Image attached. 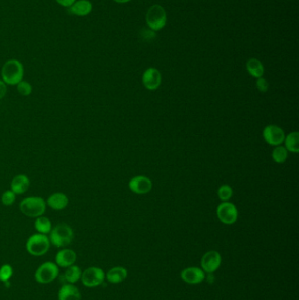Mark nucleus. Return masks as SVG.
Listing matches in <instances>:
<instances>
[{
	"instance_id": "obj_14",
	"label": "nucleus",
	"mask_w": 299,
	"mask_h": 300,
	"mask_svg": "<svg viewBox=\"0 0 299 300\" xmlns=\"http://www.w3.org/2000/svg\"><path fill=\"white\" fill-rule=\"evenodd\" d=\"M30 186V180L28 176L23 174L14 176L11 183V191L16 195L24 194Z\"/></svg>"
},
{
	"instance_id": "obj_32",
	"label": "nucleus",
	"mask_w": 299,
	"mask_h": 300,
	"mask_svg": "<svg viewBox=\"0 0 299 300\" xmlns=\"http://www.w3.org/2000/svg\"><path fill=\"white\" fill-rule=\"evenodd\" d=\"M116 2H118V3H127L128 1H130V0H114Z\"/></svg>"
},
{
	"instance_id": "obj_9",
	"label": "nucleus",
	"mask_w": 299,
	"mask_h": 300,
	"mask_svg": "<svg viewBox=\"0 0 299 300\" xmlns=\"http://www.w3.org/2000/svg\"><path fill=\"white\" fill-rule=\"evenodd\" d=\"M263 136L271 146H280L284 143L285 134L283 129L276 125H269L263 129Z\"/></svg>"
},
{
	"instance_id": "obj_26",
	"label": "nucleus",
	"mask_w": 299,
	"mask_h": 300,
	"mask_svg": "<svg viewBox=\"0 0 299 300\" xmlns=\"http://www.w3.org/2000/svg\"><path fill=\"white\" fill-rule=\"evenodd\" d=\"M13 274V269L10 264H3L0 267V281L8 282Z\"/></svg>"
},
{
	"instance_id": "obj_23",
	"label": "nucleus",
	"mask_w": 299,
	"mask_h": 300,
	"mask_svg": "<svg viewBox=\"0 0 299 300\" xmlns=\"http://www.w3.org/2000/svg\"><path fill=\"white\" fill-rule=\"evenodd\" d=\"M34 228L38 233L42 234H48L52 230V223L50 219L44 216H39L34 222Z\"/></svg>"
},
{
	"instance_id": "obj_15",
	"label": "nucleus",
	"mask_w": 299,
	"mask_h": 300,
	"mask_svg": "<svg viewBox=\"0 0 299 300\" xmlns=\"http://www.w3.org/2000/svg\"><path fill=\"white\" fill-rule=\"evenodd\" d=\"M92 11V4L89 0H76L72 6L69 7V12L73 15L84 17L87 16Z\"/></svg>"
},
{
	"instance_id": "obj_30",
	"label": "nucleus",
	"mask_w": 299,
	"mask_h": 300,
	"mask_svg": "<svg viewBox=\"0 0 299 300\" xmlns=\"http://www.w3.org/2000/svg\"><path fill=\"white\" fill-rule=\"evenodd\" d=\"M60 6H64V7H70L73 4L76 2V0H55Z\"/></svg>"
},
{
	"instance_id": "obj_25",
	"label": "nucleus",
	"mask_w": 299,
	"mask_h": 300,
	"mask_svg": "<svg viewBox=\"0 0 299 300\" xmlns=\"http://www.w3.org/2000/svg\"><path fill=\"white\" fill-rule=\"evenodd\" d=\"M233 189H232L231 186L227 185H221V187L217 190L218 198L221 201H223V202L228 201L231 197H233Z\"/></svg>"
},
{
	"instance_id": "obj_29",
	"label": "nucleus",
	"mask_w": 299,
	"mask_h": 300,
	"mask_svg": "<svg viewBox=\"0 0 299 300\" xmlns=\"http://www.w3.org/2000/svg\"><path fill=\"white\" fill-rule=\"evenodd\" d=\"M256 87L261 92H267L269 90V83L267 82L266 79L263 77L257 78Z\"/></svg>"
},
{
	"instance_id": "obj_13",
	"label": "nucleus",
	"mask_w": 299,
	"mask_h": 300,
	"mask_svg": "<svg viewBox=\"0 0 299 300\" xmlns=\"http://www.w3.org/2000/svg\"><path fill=\"white\" fill-rule=\"evenodd\" d=\"M76 261V253L72 249H64L58 252L55 255V262L58 266L68 268Z\"/></svg>"
},
{
	"instance_id": "obj_5",
	"label": "nucleus",
	"mask_w": 299,
	"mask_h": 300,
	"mask_svg": "<svg viewBox=\"0 0 299 300\" xmlns=\"http://www.w3.org/2000/svg\"><path fill=\"white\" fill-rule=\"evenodd\" d=\"M59 275L57 264L52 262H46L37 269L34 277L39 284H49L53 282Z\"/></svg>"
},
{
	"instance_id": "obj_11",
	"label": "nucleus",
	"mask_w": 299,
	"mask_h": 300,
	"mask_svg": "<svg viewBox=\"0 0 299 300\" xmlns=\"http://www.w3.org/2000/svg\"><path fill=\"white\" fill-rule=\"evenodd\" d=\"M162 83V76L159 70L154 68H149L142 75V84L146 89L154 91L159 87Z\"/></svg>"
},
{
	"instance_id": "obj_18",
	"label": "nucleus",
	"mask_w": 299,
	"mask_h": 300,
	"mask_svg": "<svg viewBox=\"0 0 299 300\" xmlns=\"http://www.w3.org/2000/svg\"><path fill=\"white\" fill-rule=\"evenodd\" d=\"M47 205L53 210L60 211L66 208L69 205V198L66 195L62 192H55L49 196L47 199Z\"/></svg>"
},
{
	"instance_id": "obj_16",
	"label": "nucleus",
	"mask_w": 299,
	"mask_h": 300,
	"mask_svg": "<svg viewBox=\"0 0 299 300\" xmlns=\"http://www.w3.org/2000/svg\"><path fill=\"white\" fill-rule=\"evenodd\" d=\"M183 280L188 284H198L205 278V275L200 268L191 267L183 270L181 273Z\"/></svg>"
},
{
	"instance_id": "obj_22",
	"label": "nucleus",
	"mask_w": 299,
	"mask_h": 300,
	"mask_svg": "<svg viewBox=\"0 0 299 300\" xmlns=\"http://www.w3.org/2000/svg\"><path fill=\"white\" fill-rule=\"evenodd\" d=\"M81 269L77 265H71L67 268L66 271L64 273V278L69 284H75L81 279Z\"/></svg>"
},
{
	"instance_id": "obj_10",
	"label": "nucleus",
	"mask_w": 299,
	"mask_h": 300,
	"mask_svg": "<svg viewBox=\"0 0 299 300\" xmlns=\"http://www.w3.org/2000/svg\"><path fill=\"white\" fill-rule=\"evenodd\" d=\"M128 187L133 193L144 195L151 191L152 182L150 179L144 176H134L131 179Z\"/></svg>"
},
{
	"instance_id": "obj_24",
	"label": "nucleus",
	"mask_w": 299,
	"mask_h": 300,
	"mask_svg": "<svg viewBox=\"0 0 299 300\" xmlns=\"http://www.w3.org/2000/svg\"><path fill=\"white\" fill-rule=\"evenodd\" d=\"M288 157L287 149L283 146H276L272 152V158L277 164H283Z\"/></svg>"
},
{
	"instance_id": "obj_12",
	"label": "nucleus",
	"mask_w": 299,
	"mask_h": 300,
	"mask_svg": "<svg viewBox=\"0 0 299 300\" xmlns=\"http://www.w3.org/2000/svg\"><path fill=\"white\" fill-rule=\"evenodd\" d=\"M221 256L217 251H209L201 260L203 270L207 273L214 272L221 266Z\"/></svg>"
},
{
	"instance_id": "obj_19",
	"label": "nucleus",
	"mask_w": 299,
	"mask_h": 300,
	"mask_svg": "<svg viewBox=\"0 0 299 300\" xmlns=\"http://www.w3.org/2000/svg\"><path fill=\"white\" fill-rule=\"evenodd\" d=\"M127 271L123 267H114L109 270L106 275V278L109 282L112 284H118L123 282L127 278Z\"/></svg>"
},
{
	"instance_id": "obj_7",
	"label": "nucleus",
	"mask_w": 299,
	"mask_h": 300,
	"mask_svg": "<svg viewBox=\"0 0 299 300\" xmlns=\"http://www.w3.org/2000/svg\"><path fill=\"white\" fill-rule=\"evenodd\" d=\"M217 215L218 219L224 224H233L238 219V210L233 203L225 201L220 204L217 208Z\"/></svg>"
},
{
	"instance_id": "obj_3",
	"label": "nucleus",
	"mask_w": 299,
	"mask_h": 300,
	"mask_svg": "<svg viewBox=\"0 0 299 300\" xmlns=\"http://www.w3.org/2000/svg\"><path fill=\"white\" fill-rule=\"evenodd\" d=\"M46 205L43 197H28L21 201L19 210L29 218H38L45 212Z\"/></svg>"
},
{
	"instance_id": "obj_31",
	"label": "nucleus",
	"mask_w": 299,
	"mask_h": 300,
	"mask_svg": "<svg viewBox=\"0 0 299 300\" xmlns=\"http://www.w3.org/2000/svg\"><path fill=\"white\" fill-rule=\"evenodd\" d=\"M6 92H7V86L2 80H0V99H2L6 96Z\"/></svg>"
},
{
	"instance_id": "obj_4",
	"label": "nucleus",
	"mask_w": 299,
	"mask_h": 300,
	"mask_svg": "<svg viewBox=\"0 0 299 300\" xmlns=\"http://www.w3.org/2000/svg\"><path fill=\"white\" fill-rule=\"evenodd\" d=\"M50 241L46 234L35 233L29 237L26 243L27 251L33 256H42L49 251Z\"/></svg>"
},
{
	"instance_id": "obj_17",
	"label": "nucleus",
	"mask_w": 299,
	"mask_h": 300,
	"mask_svg": "<svg viewBox=\"0 0 299 300\" xmlns=\"http://www.w3.org/2000/svg\"><path fill=\"white\" fill-rule=\"evenodd\" d=\"M58 299L81 300V293L76 286L72 284H67L61 287L58 293Z\"/></svg>"
},
{
	"instance_id": "obj_6",
	"label": "nucleus",
	"mask_w": 299,
	"mask_h": 300,
	"mask_svg": "<svg viewBox=\"0 0 299 300\" xmlns=\"http://www.w3.org/2000/svg\"><path fill=\"white\" fill-rule=\"evenodd\" d=\"M148 27L152 30H160L166 24L167 17L165 10L158 5L153 6L149 8L146 16Z\"/></svg>"
},
{
	"instance_id": "obj_8",
	"label": "nucleus",
	"mask_w": 299,
	"mask_h": 300,
	"mask_svg": "<svg viewBox=\"0 0 299 300\" xmlns=\"http://www.w3.org/2000/svg\"><path fill=\"white\" fill-rule=\"evenodd\" d=\"M105 280V273L98 267H90L82 272L81 281L86 287H96Z\"/></svg>"
},
{
	"instance_id": "obj_21",
	"label": "nucleus",
	"mask_w": 299,
	"mask_h": 300,
	"mask_svg": "<svg viewBox=\"0 0 299 300\" xmlns=\"http://www.w3.org/2000/svg\"><path fill=\"white\" fill-rule=\"evenodd\" d=\"M285 143V149L287 151L292 153H298L299 152V133L297 132H292L288 134L284 138Z\"/></svg>"
},
{
	"instance_id": "obj_1",
	"label": "nucleus",
	"mask_w": 299,
	"mask_h": 300,
	"mask_svg": "<svg viewBox=\"0 0 299 300\" xmlns=\"http://www.w3.org/2000/svg\"><path fill=\"white\" fill-rule=\"evenodd\" d=\"M23 76L24 67L21 62L16 59H11L6 62L1 69L2 81L6 85H17L23 80Z\"/></svg>"
},
{
	"instance_id": "obj_27",
	"label": "nucleus",
	"mask_w": 299,
	"mask_h": 300,
	"mask_svg": "<svg viewBox=\"0 0 299 300\" xmlns=\"http://www.w3.org/2000/svg\"><path fill=\"white\" fill-rule=\"evenodd\" d=\"M17 90H18V93L22 96L27 97V96L32 94L33 87H32L31 84H29L27 81L22 80L17 85Z\"/></svg>"
},
{
	"instance_id": "obj_20",
	"label": "nucleus",
	"mask_w": 299,
	"mask_h": 300,
	"mask_svg": "<svg viewBox=\"0 0 299 300\" xmlns=\"http://www.w3.org/2000/svg\"><path fill=\"white\" fill-rule=\"evenodd\" d=\"M247 70L251 76L255 78H260L264 73V68L262 63L257 59L252 58L247 63Z\"/></svg>"
},
{
	"instance_id": "obj_28",
	"label": "nucleus",
	"mask_w": 299,
	"mask_h": 300,
	"mask_svg": "<svg viewBox=\"0 0 299 300\" xmlns=\"http://www.w3.org/2000/svg\"><path fill=\"white\" fill-rule=\"evenodd\" d=\"M15 200L16 194L11 190L5 191L2 196H1V202H2L4 206H12V204L15 202Z\"/></svg>"
},
{
	"instance_id": "obj_2",
	"label": "nucleus",
	"mask_w": 299,
	"mask_h": 300,
	"mask_svg": "<svg viewBox=\"0 0 299 300\" xmlns=\"http://www.w3.org/2000/svg\"><path fill=\"white\" fill-rule=\"evenodd\" d=\"M49 241L56 248H64L72 243L74 232L71 227L66 223H60L52 228Z\"/></svg>"
}]
</instances>
